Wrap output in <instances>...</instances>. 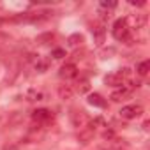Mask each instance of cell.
Here are the masks:
<instances>
[{
    "instance_id": "cell-5",
    "label": "cell",
    "mask_w": 150,
    "mask_h": 150,
    "mask_svg": "<svg viewBox=\"0 0 150 150\" xmlns=\"http://www.w3.org/2000/svg\"><path fill=\"white\" fill-rule=\"evenodd\" d=\"M71 118H72L74 127H78V129H81V127L87 124V117H85L83 111H76V110H74V111L71 113Z\"/></svg>"
},
{
    "instance_id": "cell-1",
    "label": "cell",
    "mask_w": 150,
    "mask_h": 150,
    "mask_svg": "<svg viewBox=\"0 0 150 150\" xmlns=\"http://www.w3.org/2000/svg\"><path fill=\"white\" fill-rule=\"evenodd\" d=\"M113 37L115 39H118V41H125V39H129V27H127V20H124V18H120V20H117L115 23H113Z\"/></svg>"
},
{
    "instance_id": "cell-15",
    "label": "cell",
    "mask_w": 150,
    "mask_h": 150,
    "mask_svg": "<svg viewBox=\"0 0 150 150\" xmlns=\"http://www.w3.org/2000/svg\"><path fill=\"white\" fill-rule=\"evenodd\" d=\"M87 90H88V81L83 80L81 83H78V92H80V94H85Z\"/></svg>"
},
{
    "instance_id": "cell-9",
    "label": "cell",
    "mask_w": 150,
    "mask_h": 150,
    "mask_svg": "<svg viewBox=\"0 0 150 150\" xmlns=\"http://www.w3.org/2000/svg\"><path fill=\"white\" fill-rule=\"evenodd\" d=\"M129 94H131V90H129L127 87H122L120 90H117V92H113V94H111V99H113V101H122V99H124V97H127Z\"/></svg>"
},
{
    "instance_id": "cell-10",
    "label": "cell",
    "mask_w": 150,
    "mask_h": 150,
    "mask_svg": "<svg viewBox=\"0 0 150 150\" xmlns=\"http://www.w3.org/2000/svg\"><path fill=\"white\" fill-rule=\"evenodd\" d=\"M129 21H132V25H134L136 28H141V27L145 25L146 18H145V14H136V16H131Z\"/></svg>"
},
{
    "instance_id": "cell-2",
    "label": "cell",
    "mask_w": 150,
    "mask_h": 150,
    "mask_svg": "<svg viewBox=\"0 0 150 150\" xmlns=\"http://www.w3.org/2000/svg\"><path fill=\"white\" fill-rule=\"evenodd\" d=\"M141 113H143V108H141V106H138V104L124 106V108L120 110V117H122V118H127V120L136 118V117H139Z\"/></svg>"
},
{
    "instance_id": "cell-18",
    "label": "cell",
    "mask_w": 150,
    "mask_h": 150,
    "mask_svg": "<svg viewBox=\"0 0 150 150\" xmlns=\"http://www.w3.org/2000/svg\"><path fill=\"white\" fill-rule=\"evenodd\" d=\"M132 6H145V2H131Z\"/></svg>"
},
{
    "instance_id": "cell-14",
    "label": "cell",
    "mask_w": 150,
    "mask_h": 150,
    "mask_svg": "<svg viewBox=\"0 0 150 150\" xmlns=\"http://www.w3.org/2000/svg\"><path fill=\"white\" fill-rule=\"evenodd\" d=\"M94 32H96V39H97V42L101 44V42H103V35H104V28H103V27H97V28H94Z\"/></svg>"
},
{
    "instance_id": "cell-12",
    "label": "cell",
    "mask_w": 150,
    "mask_h": 150,
    "mask_svg": "<svg viewBox=\"0 0 150 150\" xmlns=\"http://www.w3.org/2000/svg\"><path fill=\"white\" fill-rule=\"evenodd\" d=\"M94 136V127H88L87 131H81L80 132V139L83 141V143H87V141H90V138Z\"/></svg>"
},
{
    "instance_id": "cell-11",
    "label": "cell",
    "mask_w": 150,
    "mask_h": 150,
    "mask_svg": "<svg viewBox=\"0 0 150 150\" xmlns=\"http://www.w3.org/2000/svg\"><path fill=\"white\" fill-rule=\"evenodd\" d=\"M136 71H138V74H139V76H146V74H148V71H150V62H141L138 67H136Z\"/></svg>"
},
{
    "instance_id": "cell-3",
    "label": "cell",
    "mask_w": 150,
    "mask_h": 150,
    "mask_svg": "<svg viewBox=\"0 0 150 150\" xmlns=\"http://www.w3.org/2000/svg\"><path fill=\"white\" fill-rule=\"evenodd\" d=\"M58 74H60V78H64V80H72V78L78 76V69H76L74 64H65V65L60 67Z\"/></svg>"
},
{
    "instance_id": "cell-16",
    "label": "cell",
    "mask_w": 150,
    "mask_h": 150,
    "mask_svg": "<svg viewBox=\"0 0 150 150\" xmlns=\"http://www.w3.org/2000/svg\"><path fill=\"white\" fill-rule=\"evenodd\" d=\"M53 57H55V58H62V57H65V51H64V50H55V51H53Z\"/></svg>"
},
{
    "instance_id": "cell-7",
    "label": "cell",
    "mask_w": 150,
    "mask_h": 150,
    "mask_svg": "<svg viewBox=\"0 0 150 150\" xmlns=\"http://www.w3.org/2000/svg\"><path fill=\"white\" fill-rule=\"evenodd\" d=\"M88 103H90L92 106H97V108H104V106H106V101H104L99 94H90V96H88Z\"/></svg>"
},
{
    "instance_id": "cell-6",
    "label": "cell",
    "mask_w": 150,
    "mask_h": 150,
    "mask_svg": "<svg viewBox=\"0 0 150 150\" xmlns=\"http://www.w3.org/2000/svg\"><path fill=\"white\" fill-rule=\"evenodd\" d=\"M106 85H111V87H117V85H122L124 83V78L120 76V72H115V74H110L106 76Z\"/></svg>"
},
{
    "instance_id": "cell-17",
    "label": "cell",
    "mask_w": 150,
    "mask_h": 150,
    "mask_svg": "<svg viewBox=\"0 0 150 150\" xmlns=\"http://www.w3.org/2000/svg\"><path fill=\"white\" fill-rule=\"evenodd\" d=\"M115 6H117V2H106V0L101 2V7H115Z\"/></svg>"
},
{
    "instance_id": "cell-4",
    "label": "cell",
    "mask_w": 150,
    "mask_h": 150,
    "mask_svg": "<svg viewBox=\"0 0 150 150\" xmlns=\"http://www.w3.org/2000/svg\"><path fill=\"white\" fill-rule=\"evenodd\" d=\"M32 118L37 120V122H46V120H51L53 118V113L50 110H46V108H41V110H35L32 113Z\"/></svg>"
},
{
    "instance_id": "cell-8",
    "label": "cell",
    "mask_w": 150,
    "mask_h": 150,
    "mask_svg": "<svg viewBox=\"0 0 150 150\" xmlns=\"http://www.w3.org/2000/svg\"><path fill=\"white\" fill-rule=\"evenodd\" d=\"M58 96H60V99H71L72 97V88L69 85H60L58 87Z\"/></svg>"
},
{
    "instance_id": "cell-13",
    "label": "cell",
    "mask_w": 150,
    "mask_h": 150,
    "mask_svg": "<svg viewBox=\"0 0 150 150\" xmlns=\"http://www.w3.org/2000/svg\"><path fill=\"white\" fill-rule=\"evenodd\" d=\"M81 41H83V37H81L80 34H74V35L69 37V44H71V46H76V44H80Z\"/></svg>"
}]
</instances>
